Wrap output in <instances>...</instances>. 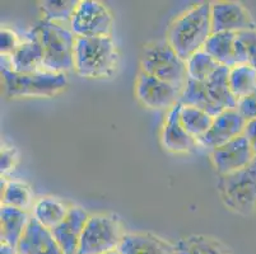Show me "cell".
Instances as JSON below:
<instances>
[{
    "instance_id": "d6986e66",
    "label": "cell",
    "mask_w": 256,
    "mask_h": 254,
    "mask_svg": "<svg viewBox=\"0 0 256 254\" xmlns=\"http://www.w3.org/2000/svg\"><path fill=\"white\" fill-rule=\"evenodd\" d=\"M32 216L27 211L3 206L0 210V225H2V243L17 249L20 238L24 233Z\"/></svg>"
},
{
    "instance_id": "ba28073f",
    "label": "cell",
    "mask_w": 256,
    "mask_h": 254,
    "mask_svg": "<svg viewBox=\"0 0 256 254\" xmlns=\"http://www.w3.org/2000/svg\"><path fill=\"white\" fill-rule=\"evenodd\" d=\"M112 15L101 1L80 0L69 27L76 37H108L112 31Z\"/></svg>"
},
{
    "instance_id": "44dd1931",
    "label": "cell",
    "mask_w": 256,
    "mask_h": 254,
    "mask_svg": "<svg viewBox=\"0 0 256 254\" xmlns=\"http://www.w3.org/2000/svg\"><path fill=\"white\" fill-rule=\"evenodd\" d=\"M70 207L66 206L65 202L56 197L46 196L42 199L37 200L34 205V218L48 229H54L59 225L65 216L68 215Z\"/></svg>"
},
{
    "instance_id": "9c48e42d",
    "label": "cell",
    "mask_w": 256,
    "mask_h": 254,
    "mask_svg": "<svg viewBox=\"0 0 256 254\" xmlns=\"http://www.w3.org/2000/svg\"><path fill=\"white\" fill-rule=\"evenodd\" d=\"M182 90L167 81L139 70L136 80V95L144 107L150 109H171L178 103Z\"/></svg>"
},
{
    "instance_id": "9a60e30c",
    "label": "cell",
    "mask_w": 256,
    "mask_h": 254,
    "mask_svg": "<svg viewBox=\"0 0 256 254\" xmlns=\"http://www.w3.org/2000/svg\"><path fill=\"white\" fill-rule=\"evenodd\" d=\"M181 103L172 107L160 130V144L164 150L174 154L188 153L198 146V141L188 134L180 121Z\"/></svg>"
},
{
    "instance_id": "f1b7e54d",
    "label": "cell",
    "mask_w": 256,
    "mask_h": 254,
    "mask_svg": "<svg viewBox=\"0 0 256 254\" xmlns=\"http://www.w3.org/2000/svg\"><path fill=\"white\" fill-rule=\"evenodd\" d=\"M237 37L245 46L248 55V65L256 70V29H248L237 33Z\"/></svg>"
},
{
    "instance_id": "7402d4cb",
    "label": "cell",
    "mask_w": 256,
    "mask_h": 254,
    "mask_svg": "<svg viewBox=\"0 0 256 254\" xmlns=\"http://www.w3.org/2000/svg\"><path fill=\"white\" fill-rule=\"evenodd\" d=\"M182 106H192L203 109L213 117H217L223 109L213 102L208 94L204 81H195L188 79L180 98Z\"/></svg>"
},
{
    "instance_id": "ac0fdd59",
    "label": "cell",
    "mask_w": 256,
    "mask_h": 254,
    "mask_svg": "<svg viewBox=\"0 0 256 254\" xmlns=\"http://www.w3.org/2000/svg\"><path fill=\"white\" fill-rule=\"evenodd\" d=\"M203 50L210 55L220 66L231 69L240 65L237 57V33L232 32L213 33L206 42Z\"/></svg>"
},
{
    "instance_id": "484cf974",
    "label": "cell",
    "mask_w": 256,
    "mask_h": 254,
    "mask_svg": "<svg viewBox=\"0 0 256 254\" xmlns=\"http://www.w3.org/2000/svg\"><path fill=\"white\" fill-rule=\"evenodd\" d=\"M2 205L14 207V209L27 210L32 205V192L26 183L20 181L2 182Z\"/></svg>"
},
{
    "instance_id": "5b68a950",
    "label": "cell",
    "mask_w": 256,
    "mask_h": 254,
    "mask_svg": "<svg viewBox=\"0 0 256 254\" xmlns=\"http://www.w3.org/2000/svg\"><path fill=\"white\" fill-rule=\"evenodd\" d=\"M4 93L8 98L52 97L68 85L66 74L40 70L34 73H16L2 66Z\"/></svg>"
},
{
    "instance_id": "30bf717a",
    "label": "cell",
    "mask_w": 256,
    "mask_h": 254,
    "mask_svg": "<svg viewBox=\"0 0 256 254\" xmlns=\"http://www.w3.org/2000/svg\"><path fill=\"white\" fill-rule=\"evenodd\" d=\"M2 66L20 74L44 70V47L34 27L27 31L14 52L10 56H2Z\"/></svg>"
},
{
    "instance_id": "e0dca14e",
    "label": "cell",
    "mask_w": 256,
    "mask_h": 254,
    "mask_svg": "<svg viewBox=\"0 0 256 254\" xmlns=\"http://www.w3.org/2000/svg\"><path fill=\"white\" fill-rule=\"evenodd\" d=\"M120 254H176L174 246L148 233H128L122 237Z\"/></svg>"
},
{
    "instance_id": "3957f363",
    "label": "cell",
    "mask_w": 256,
    "mask_h": 254,
    "mask_svg": "<svg viewBox=\"0 0 256 254\" xmlns=\"http://www.w3.org/2000/svg\"><path fill=\"white\" fill-rule=\"evenodd\" d=\"M44 47V70L66 74L74 70L76 37L70 27L41 19L34 25Z\"/></svg>"
},
{
    "instance_id": "1f68e13d",
    "label": "cell",
    "mask_w": 256,
    "mask_h": 254,
    "mask_svg": "<svg viewBox=\"0 0 256 254\" xmlns=\"http://www.w3.org/2000/svg\"><path fill=\"white\" fill-rule=\"evenodd\" d=\"M18 153L17 149L13 146H4L2 149V160H0V171L2 174H8L9 172L13 171L17 164Z\"/></svg>"
},
{
    "instance_id": "4fadbf2b",
    "label": "cell",
    "mask_w": 256,
    "mask_h": 254,
    "mask_svg": "<svg viewBox=\"0 0 256 254\" xmlns=\"http://www.w3.org/2000/svg\"><path fill=\"white\" fill-rule=\"evenodd\" d=\"M212 28L213 33L256 29L255 22L248 9L238 1H214L212 3Z\"/></svg>"
},
{
    "instance_id": "836d02e7",
    "label": "cell",
    "mask_w": 256,
    "mask_h": 254,
    "mask_svg": "<svg viewBox=\"0 0 256 254\" xmlns=\"http://www.w3.org/2000/svg\"><path fill=\"white\" fill-rule=\"evenodd\" d=\"M0 254H18V252L13 247L8 246L6 243H2V246H0Z\"/></svg>"
},
{
    "instance_id": "2e32d148",
    "label": "cell",
    "mask_w": 256,
    "mask_h": 254,
    "mask_svg": "<svg viewBox=\"0 0 256 254\" xmlns=\"http://www.w3.org/2000/svg\"><path fill=\"white\" fill-rule=\"evenodd\" d=\"M18 254H64L50 229L32 216L17 247Z\"/></svg>"
},
{
    "instance_id": "277c9868",
    "label": "cell",
    "mask_w": 256,
    "mask_h": 254,
    "mask_svg": "<svg viewBox=\"0 0 256 254\" xmlns=\"http://www.w3.org/2000/svg\"><path fill=\"white\" fill-rule=\"evenodd\" d=\"M140 70L181 90L188 80L186 61L181 59L166 39L144 46L140 55Z\"/></svg>"
},
{
    "instance_id": "f546056e",
    "label": "cell",
    "mask_w": 256,
    "mask_h": 254,
    "mask_svg": "<svg viewBox=\"0 0 256 254\" xmlns=\"http://www.w3.org/2000/svg\"><path fill=\"white\" fill-rule=\"evenodd\" d=\"M20 45V39L17 33L8 28H2L0 31V52L2 56H10Z\"/></svg>"
},
{
    "instance_id": "5bb4252c",
    "label": "cell",
    "mask_w": 256,
    "mask_h": 254,
    "mask_svg": "<svg viewBox=\"0 0 256 254\" xmlns=\"http://www.w3.org/2000/svg\"><path fill=\"white\" fill-rule=\"evenodd\" d=\"M90 215L79 206H70L64 220L51 229L54 238L64 254H78L79 242Z\"/></svg>"
},
{
    "instance_id": "8992f818",
    "label": "cell",
    "mask_w": 256,
    "mask_h": 254,
    "mask_svg": "<svg viewBox=\"0 0 256 254\" xmlns=\"http://www.w3.org/2000/svg\"><path fill=\"white\" fill-rule=\"evenodd\" d=\"M218 191L226 207L241 215L256 211V158L240 171L220 176Z\"/></svg>"
},
{
    "instance_id": "ffe728a7",
    "label": "cell",
    "mask_w": 256,
    "mask_h": 254,
    "mask_svg": "<svg viewBox=\"0 0 256 254\" xmlns=\"http://www.w3.org/2000/svg\"><path fill=\"white\" fill-rule=\"evenodd\" d=\"M228 75H230V67L220 66V69L216 70L204 81L209 97L223 111L224 109H237V103H238L236 97L231 92V88L228 84Z\"/></svg>"
},
{
    "instance_id": "6da1fadb",
    "label": "cell",
    "mask_w": 256,
    "mask_h": 254,
    "mask_svg": "<svg viewBox=\"0 0 256 254\" xmlns=\"http://www.w3.org/2000/svg\"><path fill=\"white\" fill-rule=\"evenodd\" d=\"M212 34V3L204 1L174 18L167 31L166 41L186 61L195 52L203 50Z\"/></svg>"
},
{
    "instance_id": "52a82bcc",
    "label": "cell",
    "mask_w": 256,
    "mask_h": 254,
    "mask_svg": "<svg viewBox=\"0 0 256 254\" xmlns=\"http://www.w3.org/2000/svg\"><path fill=\"white\" fill-rule=\"evenodd\" d=\"M124 235L120 219L115 214L90 215L79 242L78 254H106L118 251Z\"/></svg>"
},
{
    "instance_id": "cb8c5ba5",
    "label": "cell",
    "mask_w": 256,
    "mask_h": 254,
    "mask_svg": "<svg viewBox=\"0 0 256 254\" xmlns=\"http://www.w3.org/2000/svg\"><path fill=\"white\" fill-rule=\"evenodd\" d=\"M214 117L206 113L203 109L192 106H182L180 109V121L184 129L188 131L190 136L195 140H199L209 131Z\"/></svg>"
},
{
    "instance_id": "7a4b0ae2",
    "label": "cell",
    "mask_w": 256,
    "mask_h": 254,
    "mask_svg": "<svg viewBox=\"0 0 256 254\" xmlns=\"http://www.w3.org/2000/svg\"><path fill=\"white\" fill-rule=\"evenodd\" d=\"M118 51L112 37H76L74 70L87 79L110 78L116 73Z\"/></svg>"
},
{
    "instance_id": "603a6c76",
    "label": "cell",
    "mask_w": 256,
    "mask_h": 254,
    "mask_svg": "<svg viewBox=\"0 0 256 254\" xmlns=\"http://www.w3.org/2000/svg\"><path fill=\"white\" fill-rule=\"evenodd\" d=\"M174 246L176 254H231L224 244L206 235H190Z\"/></svg>"
},
{
    "instance_id": "4316f807",
    "label": "cell",
    "mask_w": 256,
    "mask_h": 254,
    "mask_svg": "<svg viewBox=\"0 0 256 254\" xmlns=\"http://www.w3.org/2000/svg\"><path fill=\"white\" fill-rule=\"evenodd\" d=\"M220 65L204 50H200L186 60L188 79L195 81H206Z\"/></svg>"
},
{
    "instance_id": "7c38bea8",
    "label": "cell",
    "mask_w": 256,
    "mask_h": 254,
    "mask_svg": "<svg viewBox=\"0 0 256 254\" xmlns=\"http://www.w3.org/2000/svg\"><path fill=\"white\" fill-rule=\"evenodd\" d=\"M245 126L246 120L237 109H224L217 117H214L210 129L202 139L198 140V145L209 151L220 148L244 135Z\"/></svg>"
},
{
    "instance_id": "e575fe53",
    "label": "cell",
    "mask_w": 256,
    "mask_h": 254,
    "mask_svg": "<svg viewBox=\"0 0 256 254\" xmlns=\"http://www.w3.org/2000/svg\"><path fill=\"white\" fill-rule=\"evenodd\" d=\"M106 254H120V253H118V251H115V252H110V253H106Z\"/></svg>"
},
{
    "instance_id": "d4e9b609",
    "label": "cell",
    "mask_w": 256,
    "mask_h": 254,
    "mask_svg": "<svg viewBox=\"0 0 256 254\" xmlns=\"http://www.w3.org/2000/svg\"><path fill=\"white\" fill-rule=\"evenodd\" d=\"M228 84L237 101L248 97L256 89V70L248 64L237 65L230 69Z\"/></svg>"
},
{
    "instance_id": "d6a6232c",
    "label": "cell",
    "mask_w": 256,
    "mask_h": 254,
    "mask_svg": "<svg viewBox=\"0 0 256 254\" xmlns=\"http://www.w3.org/2000/svg\"><path fill=\"white\" fill-rule=\"evenodd\" d=\"M244 136L248 139L251 149L256 157V118L255 120L246 121L245 130H244Z\"/></svg>"
},
{
    "instance_id": "8fae6325",
    "label": "cell",
    "mask_w": 256,
    "mask_h": 254,
    "mask_svg": "<svg viewBox=\"0 0 256 254\" xmlns=\"http://www.w3.org/2000/svg\"><path fill=\"white\" fill-rule=\"evenodd\" d=\"M209 157L214 169L220 176L240 171L242 168L248 167L256 158L248 139L244 135L220 148L210 150Z\"/></svg>"
},
{
    "instance_id": "4dcf8cb0",
    "label": "cell",
    "mask_w": 256,
    "mask_h": 254,
    "mask_svg": "<svg viewBox=\"0 0 256 254\" xmlns=\"http://www.w3.org/2000/svg\"><path fill=\"white\" fill-rule=\"evenodd\" d=\"M237 111L246 121L255 120L256 118V89L248 97L240 99L237 103Z\"/></svg>"
},
{
    "instance_id": "83f0119b",
    "label": "cell",
    "mask_w": 256,
    "mask_h": 254,
    "mask_svg": "<svg viewBox=\"0 0 256 254\" xmlns=\"http://www.w3.org/2000/svg\"><path fill=\"white\" fill-rule=\"evenodd\" d=\"M76 0H46L40 3L44 19L55 23H70L78 6Z\"/></svg>"
}]
</instances>
